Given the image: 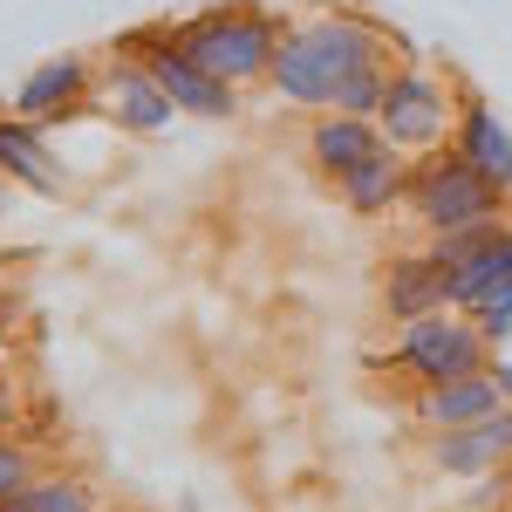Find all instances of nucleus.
<instances>
[{
	"label": "nucleus",
	"mask_w": 512,
	"mask_h": 512,
	"mask_svg": "<svg viewBox=\"0 0 512 512\" xmlns=\"http://www.w3.org/2000/svg\"><path fill=\"white\" fill-rule=\"evenodd\" d=\"M376 62H390V35L369 14L315 7L308 21H287L267 89L280 103H294V110H335V89L349 76H362V69H376Z\"/></svg>",
	"instance_id": "nucleus-1"
},
{
	"label": "nucleus",
	"mask_w": 512,
	"mask_h": 512,
	"mask_svg": "<svg viewBox=\"0 0 512 512\" xmlns=\"http://www.w3.org/2000/svg\"><path fill=\"white\" fill-rule=\"evenodd\" d=\"M280 35H287V21L253 7V0H219V7H198L185 21H171V41L192 62H205L212 76H226L233 89H253V82L274 76Z\"/></svg>",
	"instance_id": "nucleus-2"
},
{
	"label": "nucleus",
	"mask_w": 512,
	"mask_h": 512,
	"mask_svg": "<svg viewBox=\"0 0 512 512\" xmlns=\"http://www.w3.org/2000/svg\"><path fill=\"white\" fill-rule=\"evenodd\" d=\"M403 212L424 233H458V226H485V219H512V198L478 171L458 144H437L424 158H410V185H403Z\"/></svg>",
	"instance_id": "nucleus-3"
},
{
	"label": "nucleus",
	"mask_w": 512,
	"mask_h": 512,
	"mask_svg": "<svg viewBox=\"0 0 512 512\" xmlns=\"http://www.w3.org/2000/svg\"><path fill=\"white\" fill-rule=\"evenodd\" d=\"M390 369L410 383V390L451 383V376H478V369H492V342H485L478 315H465V308H437V315L396 328Z\"/></svg>",
	"instance_id": "nucleus-4"
},
{
	"label": "nucleus",
	"mask_w": 512,
	"mask_h": 512,
	"mask_svg": "<svg viewBox=\"0 0 512 512\" xmlns=\"http://www.w3.org/2000/svg\"><path fill=\"white\" fill-rule=\"evenodd\" d=\"M110 55L117 62H144L158 89L178 103V117H233L239 110V89L226 76H212L205 62H192L178 41H171V21H144V28H123L110 41Z\"/></svg>",
	"instance_id": "nucleus-5"
},
{
	"label": "nucleus",
	"mask_w": 512,
	"mask_h": 512,
	"mask_svg": "<svg viewBox=\"0 0 512 512\" xmlns=\"http://www.w3.org/2000/svg\"><path fill=\"white\" fill-rule=\"evenodd\" d=\"M458 82L424 69V62H396L390 69V96H383V137H390L403 158H424L437 144H451V130H458Z\"/></svg>",
	"instance_id": "nucleus-6"
},
{
	"label": "nucleus",
	"mask_w": 512,
	"mask_h": 512,
	"mask_svg": "<svg viewBox=\"0 0 512 512\" xmlns=\"http://www.w3.org/2000/svg\"><path fill=\"white\" fill-rule=\"evenodd\" d=\"M96 82H103V69L89 62V55H41L35 69L21 76V89H14V117H28V123H69L82 117V110H96Z\"/></svg>",
	"instance_id": "nucleus-7"
},
{
	"label": "nucleus",
	"mask_w": 512,
	"mask_h": 512,
	"mask_svg": "<svg viewBox=\"0 0 512 512\" xmlns=\"http://www.w3.org/2000/svg\"><path fill=\"white\" fill-rule=\"evenodd\" d=\"M96 110L117 123V130H130V137H158V130H171V117H178V103L158 89V76L144 69V62H103V82H96Z\"/></svg>",
	"instance_id": "nucleus-8"
},
{
	"label": "nucleus",
	"mask_w": 512,
	"mask_h": 512,
	"mask_svg": "<svg viewBox=\"0 0 512 512\" xmlns=\"http://www.w3.org/2000/svg\"><path fill=\"white\" fill-rule=\"evenodd\" d=\"M492 410H506V390H499V376H492V369L410 390V417H417L424 431H465V424H485Z\"/></svg>",
	"instance_id": "nucleus-9"
},
{
	"label": "nucleus",
	"mask_w": 512,
	"mask_h": 512,
	"mask_svg": "<svg viewBox=\"0 0 512 512\" xmlns=\"http://www.w3.org/2000/svg\"><path fill=\"white\" fill-rule=\"evenodd\" d=\"M376 301H383V315H390L396 328H403V321H424V315H437V308H451V274L437 267L431 253H390Z\"/></svg>",
	"instance_id": "nucleus-10"
},
{
	"label": "nucleus",
	"mask_w": 512,
	"mask_h": 512,
	"mask_svg": "<svg viewBox=\"0 0 512 512\" xmlns=\"http://www.w3.org/2000/svg\"><path fill=\"white\" fill-rule=\"evenodd\" d=\"M451 144H458V151H465V158H472L478 171L512 198V130L499 123V110H492L478 89L458 96V130H451Z\"/></svg>",
	"instance_id": "nucleus-11"
},
{
	"label": "nucleus",
	"mask_w": 512,
	"mask_h": 512,
	"mask_svg": "<svg viewBox=\"0 0 512 512\" xmlns=\"http://www.w3.org/2000/svg\"><path fill=\"white\" fill-rule=\"evenodd\" d=\"M390 137H383V123L376 117H342V110H315L308 123V164L328 171V178H342L355 164L369 158V151H383Z\"/></svg>",
	"instance_id": "nucleus-12"
},
{
	"label": "nucleus",
	"mask_w": 512,
	"mask_h": 512,
	"mask_svg": "<svg viewBox=\"0 0 512 512\" xmlns=\"http://www.w3.org/2000/svg\"><path fill=\"white\" fill-rule=\"evenodd\" d=\"M403 185H410V158H403L396 144L369 151L355 171H342V178H335L342 205H349V212H362V219H383V212H396V205H403Z\"/></svg>",
	"instance_id": "nucleus-13"
},
{
	"label": "nucleus",
	"mask_w": 512,
	"mask_h": 512,
	"mask_svg": "<svg viewBox=\"0 0 512 512\" xmlns=\"http://www.w3.org/2000/svg\"><path fill=\"white\" fill-rule=\"evenodd\" d=\"M0 178L7 185H28L41 198H62V171H55L48 144H41V123L14 117V110H0Z\"/></svg>",
	"instance_id": "nucleus-14"
},
{
	"label": "nucleus",
	"mask_w": 512,
	"mask_h": 512,
	"mask_svg": "<svg viewBox=\"0 0 512 512\" xmlns=\"http://www.w3.org/2000/svg\"><path fill=\"white\" fill-rule=\"evenodd\" d=\"M0 512H103V492L82 472H35L21 492H7Z\"/></svg>",
	"instance_id": "nucleus-15"
},
{
	"label": "nucleus",
	"mask_w": 512,
	"mask_h": 512,
	"mask_svg": "<svg viewBox=\"0 0 512 512\" xmlns=\"http://www.w3.org/2000/svg\"><path fill=\"white\" fill-rule=\"evenodd\" d=\"M506 287H512V226L492 239L485 253H472V260L451 274V308H465V315H472V308H485V301H492V294H506Z\"/></svg>",
	"instance_id": "nucleus-16"
},
{
	"label": "nucleus",
	"mask_w": 512,
	"mask_h": 512,
	"mask_svg": "<svg viewBox=\"0 0 512 512\" xmlns=\"http://www.w3.org/2000/svg\"><path fill=\"white\" fill-rule=\"evenodd\" d=\"M512 219H485V226H458V233H431L424 239V253H431L437 267H444V274H458V267H465V260H472V253H485V246H492V239L506 233Z\"/></svg>",
	"instance_id": "nucleus-17"
},
{
	"label": "nucleus",
	"mask_w": 512,
	"mask_h": 512,
	"mask_svg": "<svg viewBox=\"0 0 512 512\" xmlns=\"http://www.w3.org/2000/svg\"><path fill=\"white\" fill-rule=\"evenodd\" d=\"M383 96H390V62H376V69H362L335 89V110L342 117H383Z\"/></svg>",
	"instance_id": "nucleus-18"
},
{
	"label": "nucleus",
	"mask_w": 512,
	"mask_h": 512,
	"mask_svg": "<svg viewBox=\"0 0 512 512\" xmlns=\"http://www.w3.org/2000/svg\"><path fill=\"white\" fill-rule=\"evenodd\" d=\"M28 478H35V451H28V444H14V437L0 431V499H7V492H21Z\"/></svg>",
	"instance_id": "nucleus-19"
},
{
	"label": "nucleus",
	"mask_w": 512,
	"mask_h": 512,
	"mask_svg": "<svg viewBox=\"0 0 512 512\" xmlns=\"http://www.w3.org/2000/svg\"><path fill=\"white\" fill-rule=\"evenodd\" d=\"M472 315H478V328H485V342L499 349V342L512 335V287H506V294H492V301H485V308H472Z\"/></svg>",
	"instance_id": "nucleus-20"
},
{
	"label": "nucleus",
	"mask_w": 512,
	"mask_h": 512,
	"mask_svg": "<svg viewBox=\"0 0 512 512\" xmlns=\"http://www.w3.org/2000/svg\"><path fill=\"white\" fill-rule=\"evenodd\" d=\"M492 376H499V390H506V403H512V362L506 355H492Z\"/></svg>",
	"instance_id": "nucleus-21"
},
{
	"label": "nucleus",
	"mask_w": 512,
	"mask_h": 512,
	"mask_svg": "<svg viewBox=\"0 0 512 512\" xmlns=\"http://www.w3.org/2000/svg\"><path fill=\"white\" fill-rule=\"evenodd\" d=\"M499 492H506V499H512V465H506V472H499Z\"/></svg>",
	"instance_id": "nucleus-22"
},
{
	"label": "nucleus",
	"mask_w": 512,
	"mask_h": 512,
	"mask_svg": "<svg viewBox=\"0 0 512 512\" xmlns=\"http://www.w3.org/2000/svg\"><path fill=\"white\" fill-rule=\"evenodd\" d=\"M0 349H7V328H0Z\"/></svg>",
	"instance_id": "nucleus-23"
},
{
	"label": "nucleus",
	"mask_w": 512,
	"mask_h": 512,
	"mask_svg": "<svg viewBox=\"0 0 512 512\" xmlns=\"http://www.w3.org/2000/svg\"><path fill=\"white\" fill-rule=\"evenodd\" d=\"M499 512H512V499H506V506H499Z\"/></svg>",
	"instance_id": "nucleus-24"
}]
</instances>
